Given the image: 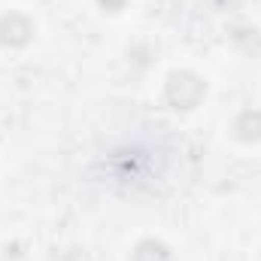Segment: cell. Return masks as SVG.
Wrapping results in <instances>:
<instances>
[{
	"label": "cell",
	"instance_id": "cell-1",
	"mask_svg": "<svg viewBox=\"0 0 261 261\" xmlns=\"http://www.w3.org/2000/svg\"><path fill=\"white\" fill-rule=\"evenodd\" d=\"M203 91H206L203 79L195 76V73H189V70L173 73L167 79V100L176 110H195L197 103H200V97H203Z\"/></svg>",
	"mask_w": 261,
	"mask_h": 261
},
{
	"label": "cell",
	"instance_id": "cell-2",
	"mask_svg": "<svg viewBox=\"0 0 261 261\" xmlns=\"http://www.w3.org/2000/svg\"><path fill=\"white\" fill-rule=\"evenodd\" d=\"M34 34V24L21 12H6L0 18V43L3 46H24Z\"/></svg>",
	"mask_w": 261,
	"mask_h": 261
},
{
	"label": "cell",
	"instance_id": "cell-3",
	"mask_svg": "<svg viewBox=\"0 0 261 261\" xmlns=\"http://www.w3.org/2000/svg\"><path fill=\"white\" fill-rule=\"evenodd\" d=\"M234 134H237L243 143L261 140V110H246V113H240L237 122H234Z\"/></svg>",
	"mask_w": 261,
	"mask_h": 261
},
{
	"label": "cell",
	"instance_id": "cell-4",
	"mask_svg": "<svg viewBox=\"0 0 261 261\" xmlns=\"http://www.w3.org/2000/svg\"><path fill=\"white\" fill-rule=\"evenodd\" d=\"M134 261H170V252L164 243H155V240H143L134 252Z\"/></svg>",
	"mask_w": 261,
	"mask_h": 261
},
{
	"label": "cell",
	"instance_id": "cell-5",
	"mask_svg": "<svg viewBox=\"0 0 261 261\" xmlns=\"http://www.w3.org/2000/svg\"><path fill=\"white\" fill-rule=\"evenodd\" d=\"M100 3H103V6H107V9H113V12H116V9H122V6H125V0H100Z\"/></svg>",
	"mask_w": 261,
	"mask_h": 261
}]
</instances>
